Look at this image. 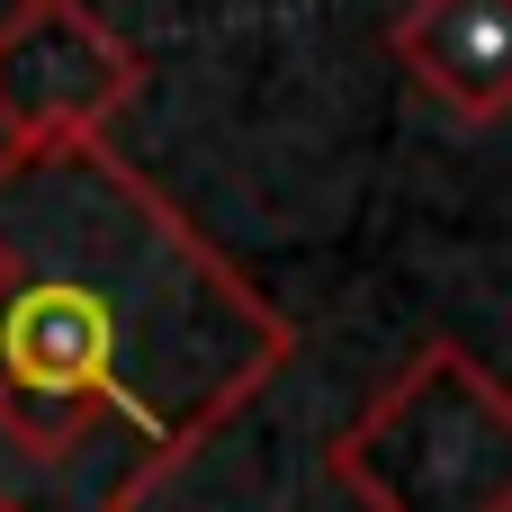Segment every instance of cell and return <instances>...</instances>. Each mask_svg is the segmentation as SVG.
I'll use <instances>...</instances> for the list:
<instances>
[{
	"label": "cell",
	"mask_w": 512,
	"mask_h": 512,
	"mask_svg": "<svg viewBox=\"0 0 512 512\" xmlns=\"http://www.w3.org/2000/svg\"><path fill=\"white\" fill-rule=\"evenodd\" d=\"M297 324L108 135L0 144V512H135Z\"/></svg>",
	"instance_id": "6da1fadb"
},
{
	"label": "cell",
	"mask_w": 512,
	"mask_h": 512,
	"mask_svg": "<svg viewBox=\"0 0 512 512\" xmlns=\"http://www.w3.org/2000/svg\"><path fill=\"white\" fill-rule=\"evenodd\" d=\"M324 468L360 512H512V396L468 342H423Z\"/></svg>",
	"instance_id": "7a4b0ae2"
},
{
	"label": "cell",
	"mask_w": 512,
	"mask_h": 512,
	"mask_svg": "<svg viewBox=\"0 0 512 512\" xmlns=\"http://www.w3.org/2000/svg\"><path fill=\"white\" fill-rule=\"evenodd\" d=\"M144 90L135 45L81 0H18L0 18V144L108 135Z\"/></svg>",
	"instance_id": "3957f363"
},
{
	"label": "cell",
	"mask_w": 512,
	"mask_h": 512,
	"mask_svg": "<svg viewBox=\"0 0 512 512\" xmlns=\"http://www.w3.org/2000/svg\"><path fill=\"white\" fill-rule=\"evenodd\" d=\"M387 45L441 117L495 126L512 108V0H405Z\"/></svg>",
	"instance_id": "277c9868"
}]
</instances>
